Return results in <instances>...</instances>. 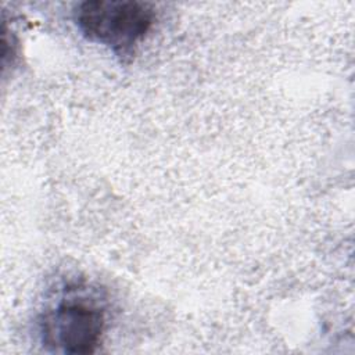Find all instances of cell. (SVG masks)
<instances>
[{"instance_id":"7a4b0ae2","label":"cell","mask_w":355,"mask_h":355,"mask_svg":"<svg viewBox=\"0 0 355 355\" xmlns=\"http://www.w3.org/2000/svg\"><path fill=\"white\" fill-rule=\"evenodd\" d=\"M107 324L104 301L80 288L67 290L40 320L43 344L64 354H90L101 343Z\"/></svg>"},{"instance_id":"6da1fadb","label":"cell","mask_w":355,"mask_h":355,"mask_svg":"<svg viewBox=\"0 0 355 355\" xmlns=\"http://www.w3.org/2000/svg\"><path fill=\"white\" fill-rule=\"evenodd\" d=\"M150 3L136 0H86L73 8V19L89 40L130 60L155 22Z\"/></svg>"}]
</instances>
